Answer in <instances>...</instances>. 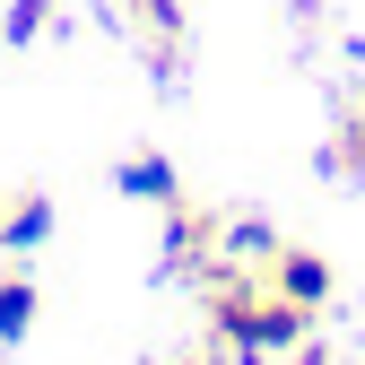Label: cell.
I'll use <instances>...</instances> for the list:
<instances>
[{"instance_id":"cell-1","label":"cell","mask_w":365,"mask_h":365,"mask_svg":"<svg viewBox=\"0 0 365 365\" xmlns=\"http://www.w3.org/2000/svg\"><path fill=\"white\" fill-rule=\"evenodd\" d=\"M209 331L235 348V356H287V348L313 331V313L287 304L279 287L244 279V269H209Z\"/></svg>"},{"instance_id":"cell-2","label":"cell","mask_w":365,"mask_h":365,"mask_svg":"<svg viewBox=\"0 0 365 365\" xmlns=\"http://www.w3.org/2000/svg\"><path fill=\"white\" fill-rule=\"evenodd\" d=\"M261 287H279L287 304L322 313V304H331V261H322V252H296V244H279V252H269V279H261Z\"/></svg>"},{"instance_id":"cell-3","label":"cell","mask_w":365,"mask_h":365,"mask_svg":"<svg viewBox=\"0 0 365 365\" xmlns=\"http://www.w3.org/2000/svg\"><path fill=\"white\" fill-rule=\"evenodd\" d=\"M43 235H53V200L43 192H9L0 200V252H35Z\"/></svg>"},{"instance_id":"cell-4","label":"cell","mask_w":365,"mask_h":365,"mask_svg":"<svg viewBox=\"0 0 365 365\" xmlns=\"http://www.w3.org/2000/svg\"><path fill=\"white\" fill-rule=\"evenodd\" d=\"M35 304H43V287L26 279V269H0V348H18L35 331Z\"/></svg>"},{"instance_id":"cell-5","label":"cell","mask_w":365,"mask_h":365,"mask_svg":"<svg viewBox=\"0 0 365 365\" xmlns=\"http://www.w3.org/2000/svg\"><path fill=\"white\" fill-rule=\"evenodd\" d=\"M113 182H122L130 200H157V209H174V200H182V182H174V165H165V157H122V174H113Z\"/></svg>"},{"instance_id":"cell-6","label":"cell","mask_w":365,"mask_h":365,"mask_svg":"<svg viewBox=\"0 0 365 365\" xmlns=\"http://www.w3.org/2000/svg\"><path fill=\"white\" fill-rule=\"evenodd\" d=\"M209 244H217V226L200 217V209H165V261H209Z\"/></svg>"},{"instance_id":"cell-7","label":"cell","mask_w":365,"mask_h":365,"mask_svg":"<svg viewBox=\"0 0 365 365\" xmlns=\"http://www.w3.org/2000/svg\"><path fill=\"white\" fill-rule=\"evenodd\" d=\"M217 244H226V261H252V269H269V252H279V235H269L261 217H235V226H217Z\"/></svg>"},{"instance_id":"cell-8","label":"cell","mask_w":365,"mask_h":365,"mask_svg":"<svg viewBox=\"0 0 365 365\" xmlns=\"http://www.w3.org/2000/svg\"><path fill=\"white\" fill-rule=\"evenodd\" d=\"M43 18H53V0H9L0 35H9V43H35V35H43Z\"/></svg>"},{"instance_id":"cell-9","label":"cell","mask_w":365,"mask_h":365,"mask_svg":"<svg viewBox=\"0 0 365 365\" xmlns=\"http://www.w3.org/2000/svg\"><path fill=\"white\" fill-rule=\"evenodd\" d=\"M287 365H331V348H304V339H296V348H287Z\"/></svg>"},{"instance_id":"cell-10","label":"cell","mask_w":365,"mask_h":365,"mask_svg":"<svg viewBox=\"0 0 365 365\" xmlns=\"http://www.w3.org/2000/svg\"><path fill=\"white\" fill-rule=\"evenodd\" d=\"M192 365H209V356H192Z\"/></svg>"}]
</instances>
